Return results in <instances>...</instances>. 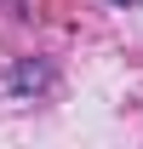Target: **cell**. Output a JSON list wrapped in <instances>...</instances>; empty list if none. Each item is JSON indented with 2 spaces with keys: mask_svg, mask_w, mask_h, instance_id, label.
<instances>
[{
  "mask_svg": "<svg viewBox=\"0 0 143 149\" xmlns=\"http://www.w3.org/2000/svg\"><path fill=\"white\" fill-rule=\"evenodd\" d=\"M115 6H143V0H115Z\"/></svg>",
  "mask_w": 143,
  "mask_h": 149,
  "instance_id": "1",
  "label": "cell"
}]
</instances>
